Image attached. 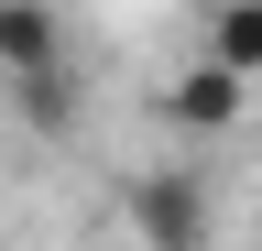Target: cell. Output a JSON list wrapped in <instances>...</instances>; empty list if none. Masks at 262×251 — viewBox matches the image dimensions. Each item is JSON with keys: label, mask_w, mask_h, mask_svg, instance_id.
<instances>
[{"label": "cell", "mask_w": 262, "mask_h": 251, "mask_svg": "<svg viewBox=\"0 0 262 251\" xmlns=\"http://www.w3.org/2000/svg\"><path fill=\"white\" fill-rule=\"evenodd\" d=\"M131 230H142V251H208V197H196V175H142L131 186Z\"/></svg>", "instance_id": "obj_1"}, {"label": "cell", "mask_w": 262, "mask_h": 251, "mask_svg": "<svg viewBox=\"0 0 262 251\" xmlns=\"http://www.w3.org/2000/svg\"><path fill=\"white\" fill-rule=\"evenodd\" d=\"M241 99H251V77H241V66H219V55H196V66L164 87V120L208 142V131H241Z\"/></svg>", "instance_id": "obj_2"}, {"label": "cell", "mask_w": 262, "mask_h": 251, "mask_svg": "<svg viewBox=\"0 0 262 251\" xmlns=\"http://www.w3.org/2000/svg\"><path fill=\"white\" fill-rule=\"evenodd\" d=\"M55 66H66L55 0H0V87H11V77H55Z\"/></svg>", "instance_id": "obj_3"}, {"label": "cell", "mask_w": 262, "mask_h": 251, "mask_svg": "<svg viewBox=\"0 0 262 251\" xmlns=\"http://www.w3.org/2000/svg\"><path fill=\"white\" fill-rule=\"evenodd\" d=\"M11 120H22V131L33 142H66V131H77V77H11Z\"/></svg>", "instance_id": "obj_4"}, {"label": "cell", "mask_w": 262, "mask_h": 251, "mask_svg": "<svg viewBox=\"0 0 262 251\" xmlns=\"http://www.w3.org/2000/svg\"><path fill=\"white\" fill-rule=\"evenodd\" d=\"M208 55L241 66V77H262V0H219L208 11Z\"/></svg>", "instance_id": "obj_5"}]
</instances>
